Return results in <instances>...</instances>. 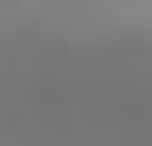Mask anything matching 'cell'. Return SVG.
<instances>
[{"label": "cell", "mask_w": 152, "mask_h": 146, "mask_svg": "<svg viewBox=\"0 0 152 146\" xmlns=\"http://www.w3.org/2000/svg\"><path fill=\"white\" fill-rule=\"evenodd\" d=\"M0 146H152V0H0Z\"/></svg>", "instance_id": "obj_1"}]
</instances>
